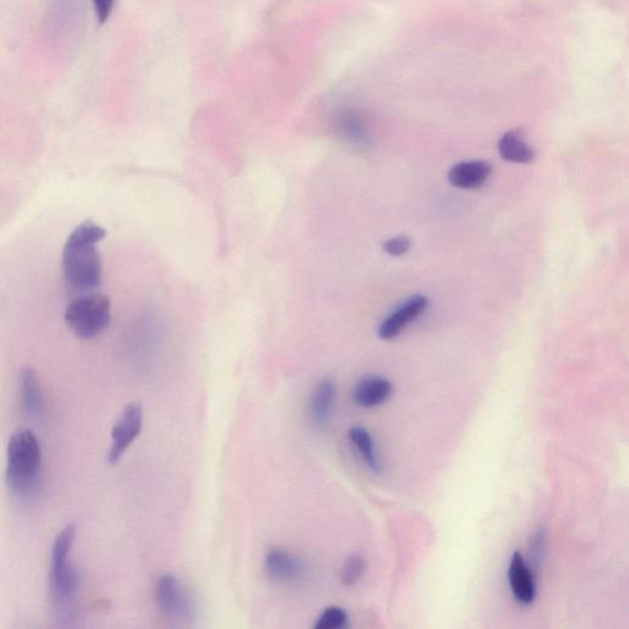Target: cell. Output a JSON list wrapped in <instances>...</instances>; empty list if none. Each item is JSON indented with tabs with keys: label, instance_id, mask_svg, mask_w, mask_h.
Here are the masks:
<instances>
[{
	"label": "cell",
	"instance_id": "cell-6",
	"mask_svg": "<svg viewBox=\"0 0 629 629\" xmlns=\"http://www.w3.org/2000/svg\"><path fill=\"white\" fill-rule=\"evenodd\" d=\"M143 428V410L138 403H131L123 411L120 421L112 429V446L109 453L110 464H117L141 434Z\"/></svg>",
	"mask_w": 629,
	"mask_h": 629
},
{
	"label": "cell",
	"instance_id": "cell-10",
	"mask_svg": "<svg viewBox=\"0 0 629 629\" xmlns=\"http://www.w3.org/2000/svg\"><path fill=\"white\" fill-rule=\"evenodd\" d=\"M508 579L515 599L520 604L530 605L534 602L536 596L534 571L528 567L520 552H515L510 561Z\"/></svg>",
	"mask_w": 629,
	"mask_h": 629
},
{
	"label": "cell",
	"instance_id": "cell-3",
	"mask_svg": "<svg viewBox=\"0 0 629 629\" xmlns=\"http://www.w3.org/2000/svg\"><path fill=\"white\" fill-rule=\"evenodd\" d=\"M67 325L79 338L91 340L110 325L111 301L101 293L75 295L64 314Z\"/></svg>",
	"mask_w": 629,
	"mask_h": 629
},
{
	"label": "cell",
	"instance_id": "cell-12",
	"mask_svg": "<svg viewBox=\"0 0 629 629\" xmlns=\"http://www.w3.org/2000/svg\"><path fill=\"white\" fill-rule=\"evenodd\" d=\"M391 394V381L381 376H367L354 387L353 400L360 407L373 408L383 405Z\"/></svg>",
	"mask_w": 629,
	"mask_h": 629
},
{
	"label": "cell",
	"instance_id": "cell-18",
	"mask_svg": "<svg viewBox=\"0 0 629 629\" xmlns=\"http://www.w3.org/2000/svg\"><path fill=\"white\" fill-rule=\"evenodd\" d=\"M412 240L407 235H397L385 241L384 251L387 255L400 257L406 255L411 250Z\"/></svg>",
	"mask_w": 629,
	"mask_h": 629
},
{
	"label": "cell",
	"instance_id": "cell-17",
	"mask_svg": "<svg viewBox=\"0 0 629 629\" xmlns=\"http://www.w3.org/2000/svg\"><path fill=\"white\" fill-rule=\"evenodd\" d=\"M349 616L347 611L338 606H330L317 618L315 629L347 628Z\"/></svg>",
	"mask_w": 629,
	"mask_h": 629
},
{
	"label": "cell",
	"instance_id": "cell-11",
	"mask_svg": "<svg viewBox=\"0 0 629 629\" xmlns=\"http://www.w3.org/2000/svg\"><path fill=\"white\" fill-rule=\"evenodd\" d=\"M337 400V386L332 379L321 380L310 400L311 421L317 428H324L331 421Z\"/></svg>",
	"mask_w": 629,
	"mask_h": 629
},
{
	"label": "cell",
	"instance_id": "cell-16",
	"mask_svg": "<svg viewBox=\"0 0 629 629\" xmlns=\"http://www.w3.org/2000/svg\"><path fill=\"white\" fill-rule=\"evenodd\" d=\"M365 568H367V562L362 555L356 553V555L349 556L341 569V582L344 587H352V585L357 584L362 578Z\"/></svg>",
	"mask_w": 629,
	"mask_h": 629
},
{
	"label": "cell",
	"instance_id": "cell-9",
	"mask_svg": "<svg viewBox=\"0 0 629 629\" xmlns=\"http://www.w3.org/2000/svg\"><path fill=\"white\" fill-rule=\"evenodd\" d=\"M493 168L488 161H462L449 170L450 185L461 190H476L486 184L491 177Z\"/></svg>",
	"mask_w": 629,
	"mask_h": 629
},
{
	"label": "cell",
	"instance_id": "cell-2",
	"mask_svg": "<svg viewBox=\"0 0 629 629\" xmlns=\"http://www.w3.org/2000/svg\"><path fill=\"white\" fill-rule=\"evenodd\" d=\"M42 451L39 438L30 429L10 438L7 450V483L18 497H29L39 485Z\"/></svg>",
	"mask_w": 629,
	"mask_h": 629
},
{
	"label": "cell",
	"instance_id": "cell-19",
	"mask_svg": "<svg viewBox=\"0 0 629 629\" xmlns=\"http://www.w3.org/2000/svg\"><path fill=\"white\" fill-rule=\"evenodd\" d=\"M116 0H93L96 19L100 24H105L114 12Z\"/></svg>",
	"mask_w": 629,
	"mask_h": 629
},
{
	"label": "cell",
	"instance_id": "cell-4",
	"mask_svg": "<svg viewBox=\"0 0 629 629\" xmlns=\"http://www.w3.org/2000/svg\"><path fill=\"white\" fill-rule=\"evenodd\" d=\"M74 539L75 528L68 525L59 532L52 548L51 584L53 598L58 606H67L78 590L79 574L71 564Z\"/></svg>",
	"mask_w": 629,
	"mask_h": 629
},
{
	"label": "cell",
	"instance_id": "cell-1",
	"mask_svg": "<svg viewBox=\"0 0 629 629\" xmlns=\"http://www.w3.org/2000/svg\"><path fill=\"white\" fill-rule=\"evenodd\" d=\"M106 230L94 222H84L72 231L63 249L64 281L75 295L95 292L102 281L98 244Z\"/></svg>",
	"mask_w": 629,
	"mask_h": 629
},
{
	"label": "cell",
	"instance_id": "cell-8",
	"mask_svg": "<svg viewBox=\"0 0 629 629\" xmlns=\"http://www.w3.org/2000/svg\"><path fill=\"white\" fill-rule=\"evenodd\" d=\"M429 306V299L424 295H413L402 303L399 308L381 322L378 335L381 340L391 341L399 337L406 327L417 320L419 316L426 313Z\"/></svg>",
	"mask_w": 629,
	"mask_h": 629
},
{
	"label": "cell",
	"instance_id": "cell-15",
	"mask_svg": "<svg viewBox=\"0 0 629 629\" xmlns=\"http://www.w3.org/2000/svg\"><path fill=\"white\" fill-rule=\"evenodd\" d=\"M349 440L356 446L360 455H362L365 464L375 473L381 472V462L378 451H376L372 434L363 427H353L348 432Z\"/></svg>",
	"mask_w": 629,
	"mask_h": 629
},
{
	"label": "cell",
	"instance_id": "cell-20",
	"mask_svg": "<svg viewBox=\"0 0 629 629\" xmlns=\"http://www.w3.org/2000/svg\"><path fill=\"white\" fill-rule=\"evenodd\" d=\"M546 545V532L544 530L537 531V534L532 541L531 556L534 559L536 568L540 567L542 556H544Z\"/></svg>",
	"mask_w": 629,
	"mask_h": 629
},
{
	"label": "cell",
	"instance_id": "cell-14",
	"mask_svg": "<svg viewBox=\"0 0 629 629\" xmlns=\"http://www.w3.org/2000/svg\"><path fill=\"white\" fill-rule=\"evenodd\" d=\"M21 405L30 416L40 413L43 405V395L39 376L32 369H24L19 376Z\"/></svg>",
	"mask_w": 629,
	"mask_h": 629
},
{
	"label": "cell",
	"instance_id": "cell-5",
	"mask_svg": "<svg viewBox=\"0 0 629 629\" xmlns=\"http://www.w3.org/2000/svg\"><path fill=\"white\" fill-rule=\"evenodd\" d=\"M155 599L161 614L171 621H187L195 612V602L175 575L164 574L155 587Z\"/></svg>",
	"mask_w": 629,
	"mask_h": 629
},
{
	"label": "cell",
	"instance_id": "cell-7",
	"mask_svg": "<svg viewBox=\"0 0 629 629\" xmlns=\"http://www.w3.org/2000/svg\"><path fill=\"white\" fill-rule=\"evenodd\" d=\"M265 569L268 578L281 585L298 584L308 575L306 564L282 548H271L267 552Z\"/></svg>",
	"mask_w": 629,
	"mask_h": 629
},
{
	"label": "cell",
	"instance_id": "cell-13",
	"mask_svg": "<svg viewBox=\"0 0 629 629\" xmlns=\"http://www.w3.org/2000/svg\"><path fill=\"white\" fill-rule=\"evenodd\" d=\"M498 152L502 159L510 163L530 164L535 160V150L516 132L504 134L498 143Z\"/></svg>",
	"mask_w": 629,
	"mask_h": 629
}]
</instances>
